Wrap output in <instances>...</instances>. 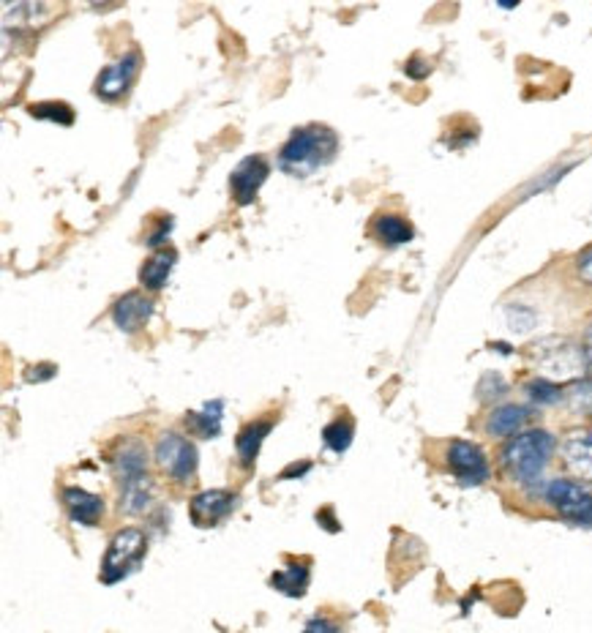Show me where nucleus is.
Masks as SVG:
<instances>
[{
    "label": "nucleus",
    "instance_id": "23",
    "mask_svg": "<svg viewBox=\"0 0 592 633\" xmlns=\"http://www.w3.org/2000/svg\"><path fill=\"white\" fill-rule=\"evenodd\" d=\"M28 113L39 121H52L60 126H71L74 123V109L66 101H39V104H30Z\"/></svg>",
    "mask_w": 592,
    "mask_h": 633
},
{
    "label": "nucleus",
    "instance_id": "31",
    "mask_svg": "<svg viewBox=\"0 0 592 633\" xmlns=\"http://www.w3.org/2000/svg\"><path fill=\"white\" fill-rule=\"evenodd\" d=\"M317 521H320V525H322L325 530H330V533H339V530H342L339 521L333 518V510H330V508H325V510H317Z\"/></svg>",
    "mask_w": 592,
    "mask_h": 633
},
{
    "label": "nucleus",
    "instance_id": "18",
    "mask_svg": "<svg viewBox=\"0 0 592 633\" xmlns=\"http://www.w3.org/2000/svg\"><path fill=\"white\" fill-rule=\"evenodd\" d=\"M221 421H225V399L205 401L202 409H197V413H186V418H183L186 429L200 439L218 437L221 434Z\"/></svg>",
    "mask_w": 592,
    "mask_h": 633
},
{
    "label": "nucleus",
    "instance_id": "13",
    "mask_svg": "<svg viewBox=\"0 0 592 633\" xmlns=\"http://www.w3.org/2000/svg\"><path fill=\"white\" fill-rule=\"evenodd\" d=\"M527 421H530V407L513 404V401L494 404L489 409V415L484 418V434L492 439H510L519 431H525Z\"/></svg>",
    "mask_w": 592,
    "mask_h": 633
},
{
    "label": "nucleus",
    "instance_id": "12",
    "mask_svg": "<svg viewBox=\"0 0 592 633\" xmlns=\"http://www.w3.org/2000/svg\"><path fill=\"white\" fill-rule=\"evenodd\" d=\"M271 175V164L263 156H246L233 172H230V192L238 205H251L260 194L263 183Z\"/></svg>",
    "mask_w": 592,
    "mask_h": 633
},
{
    "label": "nucleus",
    "instance_id": "21",
    "mask_svg": "<svg viewBox=\"0 0 592 633\" xmlns=\"http://www.w3.org/2000/svg\"><path fill=\"white\" fill-rule=\"evenodd\" d=\"M352 437H355V421L350 415H339L333 418L325 429H322V442L333 454H344L350 445H352Z\"/></svg>",
    "mask_w": 592,
    "mask_h": 633
},
{
    "label": "nucleus",
    "instance_id": "25",
    "mask_svg": "<svg viewBox=\"0 0 592 633\" xmlns=\"http://www.w3.org/2000/svg\"><path fill=\"white\" fill-rule=\"evenodd\" d=\"M505 317H508V325H510L513 333H527V330H533V328H535V320H538V314H535L533 309L519 306V304H510V306L505 309Z\"/></svg>",
    "mask_w": 592,
    "mask_h": 633
},
{
    "label": "nucleus",
    "instance_id": "9",
    "mask_svg": "<svg viewBox=\"0 0 592 633\" xmlns=\"http://www.w3.org/2000/svg\"><path fill=\"white\" fill-rule=\"evenodd\" d=\"M560 464L568 478L592 483V429H573L560 439Z\"/></svg>",
    "mask_w": 592,
    "mask_h": 633
},
{
    "label": "nucleus",
    "instance_id": "8",
    "mask_svg": "<svg viewBox=\"0 0 592 633\" xmlns=\"http://www.w3.org/2000/svg\"><path fill=\"white\" fill-rule=\"evenodd\" d=\"M156 464L175 480H189L197 472V448L189 437H183L178 431H164L156 442Z\"/></svg>",
    "mask_w": 592,
    "mask_h": 633
},
{
    "label": "nucleus",
    "instance_id": "5",
    "mask_svg": "<svg viewBox=\"0 0 592 633\" xmlns=\"http://www.w3.org/2000/svg\"><path fill=\"white\" fill-rule=\"evenodd\" d=\"M147 554V538L137 527L118 530L109 541L104 560H101V582L104 584H118L126 576H131Z\"/></svg>",
    "mask_w": 592,
    "mask_h": 633
},
{
    "label": "nucleus",
    "instance_id": "26",
    "mask_svg": "<svg viewBox=\"0 0 592 633\" xmlns=\"http://www.w3.org/2000/svg\"><path fill=\"white\" fill-rule=\"evenodd\" d=\"M404 74L410 80H426L429 74H431V60L423 58V55H413L410 60L404 63Z\"/></svg>",
    "mask_w": 592,
    "mask_h": 633
},
{
    "label": "nucleus",
    "instance_id": "24",
    "mask_svg": "<svg viewBox=\"0 0 592 633\" xmlns=\"http://www.w3.org/2000/svg\"><path fill=\"white\" fill-rule=\"evenodd\" d=\"M475 393L484 404H494L497 399H502L508 393V383H505V377L500 375V371H486V375L478 380Z\"/></svg>",
    "mask_w": 592,
    "mask_h": 633
},
{
    "label": "nucleus",
    "instance_id": "1",
    "mask_svg": "<svg viewBox=\"0 0 592 633\" xmlns=\"http://www.w3.org/2000/svg\"><path fill=\"white\" fill-rule=\"evenodd\" d=\"M560 442L549 429H525L505 439L500 451V470L525 495H538L546 487V470L554 462Z\"/></svg>",
    "mask_w": 592,
    "mask_h": 633
},
{
    "label": "nucleus",
    "instance_id": "15",
    "mask_svg": "<svg viewBox=\"0 0 592 633\" xmlns=\"http://www.w3.org/2000/svg\"><path fill=\"white\" fill-rule=\"evenodd\" d=\"M154 314V301L145 297L142 292H126L121 301L113 306V320L121 330L134 333L139 330L147 320Z\"/></svg>",
    "mask_w": 592,
    "mask_h": 633
},
{
    "label": "nucleus",
    "instance_id": "16",
    "mask_svg": "<svg viewBox=\"0 0 592 633\" xmlns=\"http://www.w3.org/2000/svg\"><path fill=\"white\" fill-rule=\"evenodd\" d=\"M372 235L383 243V246H404L415 238V227L410 225V218L401 216V213H377L372 221Z\"/></svg>",
    "mask_w": 592,
    "mask_h": 633
},
{
    "label": "nucleus",
    "instance_id": "11",
    "mask_svg": "<svg viewBox=\"0 0 592 633\" xmlns=\"http://www.w3.org/2000/svg\"><path fill=\"white\" fill-rule=\"evenodd\" d=\"M235 505H238V495H233L227 489H208V492H200L192 497L189 518L194 527L208 530V527L221 525V521L235 510Z\"/></svg>",
    "mask_w": 592,
    "mask_h": 633
},
{
    "label": "nucleus",
    "instance_id": "6",
    "mask_svg": "<svg viewBox=\"0 0 592 633\" xmlns=\"http://www.w3.org/2000/svg\"><path fill=\"white\" fill-rule=\"evenodd\" d=\"M442 464L456 478L459 487H480L492 478V464L486 459V451L472 439H448L442 445Z\"/></svg>",
    "mask_w": 592,
    "mask_h": 633
},
{
    "label": "nucleus",
    "instance_id": "22",
    "mask_svg": "<svg viewBox=\"0 0 592 633\" xmlns=\"http://www.w3.org/2000/svg\"><path fill=\"white\" fill-rule=\"evenodd\" d=\"M525 393L533 404L538 407H554V404H560L565 399V388L557 385L554 380H546V377H535L525 385Z\"/></svg>",
    "mask_w": 592,
    "mask_h": 633
},
{
    "label": "nucleus",
    "instance_id": "28",
    "mask_svg": "<svg viewBox=\"0 0 592 633\" xmlns=\"http://www.w3.org/2000/svg\"><path fill=\"white\" fill-rule=\"evenodd\" d=\"M58 375V366L55 363H39V366H30L25 371V380L28 383H44V380H52Z\"/></svg>",
    "mask_w": 592,
    "mask_h": 633
},
{
    "label": "nucleus",
    "instance_id": "20",
    "mask_svg": "<svg viewBox=\"0 0 592 633\" xmlns=\"http://www.w3.org/2000/svg\"><path fill=\"white\" fill-rule=\"evenodd\" d=\"M175 263H178V251H175V249H159V251H154L151 259H147V263L142 265V271H139L142 287L151 289V292L162 289V287L167 284V279H170Z\"/></svg>",
    "mask_w": 592,
    "mask_h": 633
},
{
    "label": "nucleus",
    "instance_id": "32",
    "mask_svg": "<svg viewBox=\"0 0 592 633\" xmlns=\"http://www.w3.org/2000/svg\"><path fill=\"white\" fill-rule=\"evenodd\" d=\"M309 470H312V462H301V464H298V462H292V464H289V467H287V470H284L279 478H281V480H289V478H301V475H306Z\"/></svg>",
    "mask_w": 592,
    "mask_h": 633
},
{
    "label": "nucleus",
    "instance_id": "4",
    "mask_svg": "<svg viewBox=\"0 0 592 633\" xmlns=\"http://www.w3.org/2000/svg\"><path fill=\"white\" fill-rule=\"evenodd\" d=\"M541 502L573 527L592 530V492L573 478H549L541 492Z\"/></svg>",
    "mask_w": 592,
    "mask_h": 633
},
{
    "label": "nucleus",
    "instance_id": "10",
    "mask_svg": "<svg viewBox=\"0 0 592 633\" xmlns=\"http://www.w3.org/2000/svg\"><path fill=\"white\" fill-rule=\"evenodd\" d=\"M139 66H142V55L137 50L126 52L118 63L107 66L99 77H96V96L104 99V101H118L129 93V88L134 85L137 74H139Z\"/></svg>",
    "mask_w": 592,
    "mask_h": 633
},
{
    "label": "nucleus",
    "instance_id": "17",
    "mask_svg": "<svg viewBox=\"0 0 592 633\" xmlns=\"http://www.w3.org/2000/svg\"><path fill=\"white\" fill-rule=\"evenodd\" d=\"M273 429V418H257V421H249L238 437H235V451H238V459L243 467H251L257 462V454H260L265 437L271 434Z\"/></svg>",
    "mask_w": 592,
    "mask_h": 633
},
{
    "label": "nucleus",
    "instance_id": "29",
    "mask_svg": "<svg viewBox=\"0 0 592 633\" xmlns=\"http://www.w3.org/2000/svg\"><path fill=\"white\" fill-rule=\"evenodd\" d=\"M304 633H342V628L328 617H312L304 628Z\"/></svg>",
    "mask_w": 592,
    "mask_h": 633
},
{
    "label": "nucleus",
    "instance_id": "2",
    "mask_svg": "<svg viewBox=\"0 0 592 633\" xmlns=\"http://www.w3.org/2000/svg\"><path fill=\"white\" fill-rule=\"evenodd\" d=\"M339 154V137L328 126H304L295 129L279 151V167L292 178H309L317 170L328 167Z\"/></svg>",
    "mask_w": 592,
    "mask_h": 633
},
{
    "label": "nucleus",
    "instance_id": "33",
    "mask_svg": "<svg viewBox=\"0 0 592 633\" xmlns=\"http://www.w3.org/2000/svg\"><path fill=\"white\" fill-rule=\"evenodd\" d=\"M581 352H584V363H587V368L592 371V322L587 325V330H584V339H581Z\"/></svg>",
    "mask_w": 592,
    "mask_h": 633
},
{
    "label": "nucleus",
    "instance_id": "7",
    "mask_svg": "<svg viewBox=\"0 0 592 633\" xmlns=\"http://www.w3.org/2000/svg\"><path fill=\"white\" fill-rule=\"evenodd\" d=\"M533 358L538 360V366L543 368V377H579L581 368H587L584 363V352L579 347H573L565 339H543L533 347Z\"/></svg>",
    "mask_w": 592,
    "mask_h": 633
},
{
    "label": "nucleus",
    "instance_id": "27",
    "mask_svg": "<svg viewBox=\"0 0 592 633\" xmlns=\"http://www.w3.org/2000/svg\"><path fill=\"white\" fill-rule=\"evenodd\" d=\"M573 268H576V276H579L587 287H592V246H587V249H581V251L576 254Z\"/></svg>",
    "mask_w": 592,
    "mask_h": 633
},
{
    "label": "nucleus",
    "instance_id": "30",
    "mask_svg": "<svg viewBox=\"0 0 592 633\" xmlns=\"http://www.w3.org/2000/svg\"><path fill=\"white\" fill-rule=\"evenodd\" d=\"M170 230H172V218L167 216V218H164V225H162L156 233L147 235V246H159V243H164V241H167V235H170Z\"/></svg>",
    "mask_w": 592,
    "mask_h": 633
},
{
    "label": "nucleus",
    "instance_id": "14",
    "mask_svg": "<svg viewBox=\"0 0 592 633\" xmlns=\"http://www.w3.org/2000/svg\"><path fill=\"white\" fill-rule=\"evenodd\" d=\"M60 500H63V508L68 513V518L74 525H83V527H96L99 518L104 516V500L88 489H80V487H66L60 492Z\"/></svg>",
    "mask_w": 592,
    "mask_h": 633
},
{
    "label": "nucleus",
    "instance_id": "19",
    "mask_svg": "<svg viewBox=\"0 0 592 633\" xmlns=\"http://www.w3.org/2000/svg\"><path fill=\"white\" fill-rule=\"evenodd\" d=\"M309 563H298V560H289L284 568H279L268 584L273 589H279L281 595H287V598H301V595H306V587H309Z\"/></svg>",
    "mask_w": 592,
    "mask_h": 633
},
{
    "label": "nucleus",
    "instance_id": "3",
    "mask_svg": "<svg viewBox=\"0 0 592 633\" xmlns=\"http://www.w3.org/2000/svg\"><path fill=\"white\" fill-rule=\"evenodd\" d=\"M113 467L121 487V502H118L121 513H129V516L145 513V508L151 505V497H154L145 445L139 439H123L113 459Z\"/></svg>",
    "mask_w": 592,
    "mask_h": 633
}]
</instances>
